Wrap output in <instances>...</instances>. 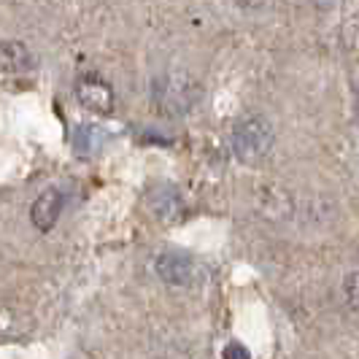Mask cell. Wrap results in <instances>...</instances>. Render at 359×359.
Instances as JSON below:
<instances>
[{"instance_id":"8992f818","label":"cell","mask_w":359,"mask_h":359,"mask_svg":"<svg viewBox=\"0 0 359 359\" xmlns=\"http://www.w3.org/2000/svg\"><path fill=\"white\" fill-rule=\"evenodd\" d=\"M149 208L154 211V216L160 222H176L181 216V211H184L179 192L173 187H168V184H162V187L149 192Z\"/></svg>"},{"instance_id":"7a4b0ae2","label":"cell","mask_w":359,"mask_h":359,"mask_svg":"<svg viewBox=\"0 0 359 359\" xmlns=\"http://www.w3.org/2000/svg\"><path fill=\"white\" fill-rule=\"evenodd\" d=\"M276 144V133L265 116H246L233 130V151L235 157L246 165H257L270 154Z\"/></svg>"},{"instance_id":"3957f363","label":"cell","mask_w":359,"mask_h":359,"mask_svg":"<svg viewBox=\"0 0 359 359\" xmlns=\"http://www.w3.org/2000/svg\"><path fill=\"white\" fill-rule=\"evenodd\" d=\"M157 276H160L165 284H173V287H189L198 276V265L192 257L179 252H165L157 257Z\"/></svg>"},{"instance_id":"5b68a950","label":"cell","mask_w":359,"mask_h":359,"mask_svg":"<svg viewBox=\"0 0 359 359\" xmlns=\"http://www.w3.org/2000/svg\"><path fill=\"white\" fill-rule=\"evenodd\" d=\"M62 205H65V198H62L60 189H46V192H41V198H38L36 203H33V208H30L33 224H36L41 233H49L54 224H57L60 214H62Z\"/></svg>"},{"instance_id":"277c9868","label":"cell","mask_w":359,"mask_h":359,"mask_svg":"<svg viewBox=\"0 0 359 359\" xmlns=\"http://www.w3.org/2000/svg\"><path fill=\"white\" fill-rule=\"evenodd\" d=\"M76 97L79 103L90 111H97V114H108L114 108V90L111 84L97 79V76H84L79 84H76Z\"/></svg>"},{"instance_id":"52a82bcc","label":"cell","mask_w":359,"mask_h":359,"mask_svg":"<svg viewBox=\"0 0 359 359\" xmlns=\"http://www.w3.org/2000/svg\"><path fill=\"white\" fill-rule=\"evenodd\" d=\"M33 68V54L22 41H3V71L6 73H25Z\"/></svg>"},{"instance_id":"6da1fadb","label":"cell","mask_w":359,"mask_h":359,"mask_svg":"<svg viewBox=\"0 0 359 359\" xmlns=\"http://www.w3.org/2000/svg\"><path fill=\"white\" fill-rule=\"evenodd\" d=\"M151 97H154V103L162 114L181 116V114H187V111L198 106L200 84L187 73H165L160 79H154Z\"/></svg>"},{"instance_id":"ba28073f","label":"cell","mask_w":359,"mask_h":359,"mask_svg":"<svg viewBox=\"0 0 359 359\" xmlns=\"http://www.w3.org/2000/svg\"><path fill=\"white\" fill-rule=\"evenodd\" d=\"M343 292H346V300H348V306L351 311L359 316V273H351L348 278H346V284H343Z\"/></svg>"},{"instance_id":"9c48e42d","label":"cell","mask_w":359,"mask_h":359,"mask_svg":"<svg viewBox=\"0 0 359 359\" xmlns=\"http://www.w3.org/2000/svg\"><path fill=\"white\" fill-rule=\"evenodd\" d=\"M222 359H252V354H249V348L243 346V343H227L224 346V351H222Z\"/></svg>"}]
</instances>
